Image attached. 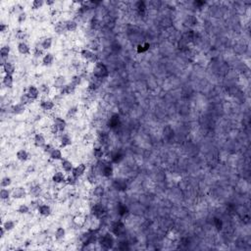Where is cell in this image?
<instances>
[{"label":"cell","instance_id":"cell-1","mask_svg":"<svg viewBox=\"0 0 251 251\" xmlns=\"http://www.w3.org/2000/svg\"><path fill=\"white\" fill-rule=\"evenodd\" d=\"M92 75L93 77H95L96 79H105L109 76V70L106 67V65L102 62H97L93 67L92 70Z\"/></svg>","mask_w":251,"mask_h":251},{"label":"cell","instance_id":"cell-2","mask_svg":"<svg viewBox=\"0 0 251 251\" xmlns=\"http://www.w3.org/2000/svg\"><path fill=\"white\" fill-rule=\"evenodd\" d=\"M96 170L105 178H110L113 175V167L105 161L98 160L96 164Z\"/></svg>","mask_w":251,"mask_h":251},{"label":"cell","instance_id":"cell-3","mask_svg":"<svg viewBox=\"0 0 251 251\" xmlns=\"http://www.w3.org/2000/svg\"><path fill=\"white\" fill-rule=\"evenodd\" d=\"M98 242H99V244L101 245L102 248L111 249V248H113L114 242L115 241H114V237H113V235L111 234L106 233L98 238Z\"/></svg>","mask_w":251,"mask_h":251},{"label":"cell","instance_id":"cell-4","mask_svg":"<svg viewBox=\"0 0 251 251\" xmlns=\"http://www.w3.org/2000/svg\"><path fill=\"white\" fill-rule=\"evenodd\" d=\"M81 56L89 63H97V55L89 49H82L81 51Z\"/></svg>","mask_w":251,"mask_h":251},{"label":"cell","instance_id":"cell-5","mask_svg":"<svg viewBox=\"0 0 251 251\" xmlns=\"http://www.w3.org/2000/svg\"><path fill=\"white\" fill-rule=\"evenodd\" d=\"M112 233L116 237H121L126 233V227L123 222H115L112 225Z\"/></svg>","mask_w":251,"mask_h":251},{"label":"cell","instance_id":"cell-6","mask_svg":"<svg viewBox=\"0 0 251 251\" xmlns=\"http://www.w3.org/2000/svg\"><path fill=\"white\" fill-rule=\"evenodd\" d=\"M94 231L93 230H89L88 231H85V233H83L81 237V241L82 242L83 245H88L90 244L91 242L93 241L94 239Z\"/></svg>","mask_w":251,"mask_h":251},{"label":"cell","instance_id":"cell-7","mask_svg":"<svg viewBox=\"0 0 251 251\" xmlns=\"http://www.w3.org/2000/svg\"><path fill=\"white\" fill-rule=\"evenodd\" d=\"M91 214L95 217V218L100 219L106 214V211H105V209L102 205L95 204V205H93L92 208H91Z\"/></svg>","mask_w":251,"mask_h":251},{"label":"cell","instance_id":"cell-8","mask_svg":"<svg viewBox=\"0 0 251 251\" xmlns=\"http://www.w3.org/2000/svg\"><path fill=\"white\" fill-rule=\"evenodd\" d=\"M85 171H86V166L82 163V164H79L78 166L74 167L73 171H72V175L79 178H81L82 175H85Z\"/></svg>","mask_w":251,"mask_h":251},{"label":"cell","instance_id":"cell-9","mask_svg":"<svg viewBox=\"0 0 251 251\" xmlns=\"http://www.w3.org/2000/svg\"><path fill=\"white\" fill-rule=\"evenodd\" d=\"M55 107V102L52 99H42L40 101V108L44 110V111H51V110Z\"/></svg>","mask_w":251,"mask_h":251},{"label":"cell","instance_id":"cell-10","mask_svg":"<svg viewBox=\"0 0 251 251\" xmlns=\"http://www.w3.org/2000/svg\"><path fill=\"white\" fill-rule=\"evenodd\" d=\"M26 196V191L24 187H22V186L16 187L12 191V197L14 199H22V198H25Z\"/></svg>","mask_w":251,"mask_h":251},{"label":"cell","instance_id":"cell-11","mask_svg":"<svg viewBox=\"0 0 251 251\" xmlns=\"http://www.w3.org/2000/svg\"><path fill=\"white\" fill-rule=\"evenodd\" d=\"M53 125L55 126V127L58 129L59 132H63L65 131V129L67 127V123L66 121L63 119V118H60V117H56L54 119V122H53Z\"/></svg>","mask_w":251,"mask_h":251},{"label":"cell","instance_id":"cell-12","mask_svg":"<svg viewBox=\"0 0 251 251\" xmlns=\"http://www.w3.org/2000/svg\"><path fill=\"white\" fill-rule=\"evenodd\" d=\"M76 91V86H74L72 83H67L65 86H63L60 89V94L61 95H72Z\"/></svg>","mask_w":251,"mask_h":251},{"label":"cell","instance_id":"cell-13","mask_svg":"<svg viewBox=\"0 0 251 251\" xmlns=\"http://www.w3.org/2000/svg\"><path fill=\"white\" fill-rule=\"evenodd\" d=\"M33 143L35 145L39 148H43L46 144V139H45L44 135L41 134H36L33 138Z\"/></svg>","mask_w":251,"mask_h":251},{"label":"cell","instance_id":"cell-14","mask_svg":"<svg viewBox=\"0 0 251 251\" xmlns=\"http://www.w3.org/2000/svg\"><path fill=\"white\" fill-rule=\"evenodd\" d=\"M26 93L29 94V97L32 98L33 100H36L37 98L39 97L40 91H39V89L37 88L36 86H35V85H30V86H29V88H28V91H26Z\"/></svg>","mask_w":251,"mask_h":251},{"label":"cell","instance_id":"cell-15","mask_svg":"<svg viewBox=\"0 0 251 251\" xmlns=\"http://www.w3.org/2000/svg\"><path fill=\"white\" fill-rule=\"evenodd\" d=\"M66 85H67L66 78L64 77V76H58V77L54 79V82H53V86L57 89H61Z\"/></svg>","mask_w":251,"mask_h":251},{"label":"cell","instance_id":"cell-16","mask_svg":"<svg viewBox=\"0 0 251 251\" xmlns=\"http://www.w3.org/2000/svg\"><path fill=\"white\" fill-rule=\"evenodd\" d=\"M11 111H12L14 115H22V114H24L26 112V105L22 103H17L12 106Z\"/></svg>","mask_w":251,"mask_h":251},{"label":"cell","instance_id":"cell-17","mask_svg":"<svg viewBox=\"0 0 251 251\" xmlns=\"http://www.w3.org/2000/svg\"><path fill=\"white\" fill-rule=\"evenodd\" d=\"M59 141H60V146L65 148V147L70 146L72 144V138L67 134H63L60 135Z\"/></svg>","mask_w":251,"mask_h":251},{"label":"cell","instance_id":"cell-18","mask_svg":"<svg viewBox=\"0 0 251 251\" xmlns=\"http://www.w3.org/2000/svg\"><path fill=\"white\" fill-rule=\"evenodd\" d=\"M3 68V71H4L5 75H12L15 73V71H16V67L12 63V62H8V61H6V63L4 65L2 66Z\"/></svg>","mask_w":251,"mask_h":251},{"label":"cell","instance_id":"cell-19","mask_svg":"<svg viewBox=\"0 0 251 251\" xmlns=\"http://www.w3.org/2000/svg\"><path fill=\"white\" fill-rule=\"evenodd\" d=\"M54 30H55L56 33H58V35H63V33L67 30L66 22H63V21L57 22L55 24V26H54Z\"/></svg>","mask_w":251,"mask_h":251},{"label":"cell","instance_id":"cell-20","mask_svg":"<svg viewBox=\"0 0 251 251\" xmlns=\"http://www.w3.org/2000/svg\"><path fill=\"white\" fill-rule=\"evenodd\" d=\"M37 211H39V214L43 217H48L51 214V208L47 204H41L39 208L37 209Z\"/></svg>","mask_w":251,"mask_h":251},{"label":"cell","instance_id":"cell-21","mask_svg":"<svg viewBox=\"0 0 251 251\" xmlns=\"http://www.w3.org/2000/svg\"><path fill=\"white\" fill-rule=\"evenodd\" d=\"M61 167H62L64 172H66V173H72V171L74 169L73 163L69 160H67V159L62 160V162H61Z\"/></svg>","mask_w":251,"mask_h":251},{"label":"cell","instance_id":"cell-22","mask_svg":"<svg viewBox=\"0 0 251 251\" xmlns=\"http://www.w3.org/2000/svg\"><path fill=\"white\" fill-rule=\"evenodd\" d=\"M18 51H19L20 54L28 55L30 53V48L26 42H20L18 44Z\"/></svg>","mask_w":251,"mask_h":251},{"label":"cell","instance_id":"cell-23","mask_svg":"<svg viewBox=\"0 0 251 251\" xmlns=\"http://www.w3.org/2000/svg\"><path fill=\"white\" fill-rule=\"evenodd\" d=\"M52 181L55 182V184H62V182L66 181V177L62 172H57L53 175L52 177Z\"/></svg>","mask_w":251,"mask_h":251},{"label":"cell","instance_id":"cell-24","mask_svg":"<svg viewBox=\"0 0 251 251\" xmlns=\"http://www.w3.org/2000/svg\"><path fill=\"white\" fill-rule=\"evenodd\" d=\"M120 125V118L118 115H113L111 118H110V120L108 122V126L109 128L111 129H115L118 128V126Z\"/></svg>","mask_w":251,"mask_h":251},{"label":"cell","instance_id":"cell-25","mask_svg":"<svg viewBox=\"0 0 251 251\" xmlns=\"http://www.w3.org/2000/svg\"><path fill=\"white\" fill-rule=\"evenodd\" d=\"M53 61H54V56H53L51 53H46L43 57H42V64L44 66H51Z\"/></svg>","mask_w":251,"mask_h":251},{"label":"cell","instance_id":"cell-26","mask_svg":"<svg viewBox=\"0 0 251 251\" xmlns=\"http://www.w3.org/2000/svg\"><path fill=\"white\" fill-rule=\"evenodd\" d=\"M16 157L18 160L25 162L29 159V153H28V151H26L25 149H20L16 153Z\"/></svg>","mask_w":251,"mask_h":251},{"label":"cell","instance_id":"cell-27","mask_svg":"<svg viewBox=\"0 0 251 251\" xmlns=\"http://www.w3.org/2000/svg\"><path fill=\"white\" fill-rule=\"evenodd\" d=\"M14 83V78L12 75H5L3 78V85H4L7 88H11L13 86Z\"/></svg>","mask_w":251,"mask_h":251},{"label":"cell","instance_id":"cell-28","mask_svg":"<svg viewBox=\"0 0 251 251\" xmlns=\"http://www.w3.org/2000/svg\"><path fill=\"white\" fill-rule=\"evenodd\" d=\"M135 8L136 11H138V13L139 15H144L146 12V5H145V2L143 1H138L135 3Z\"/></svg>","mask_w":251,"mask_h":251},{"label":"cell","instance_id":"cell-29","mask_svg":"<svg viewBox=\"0 0 251 251\" xmlns=\"http://www.w3.org/2000/svg\"><path fill=\"white\" fill-rule=\"evenodd\" d=\"M49 156H50L52 160H62V152H61L60 149H57V148H54L51 153L49 154Z\"/></svg>","mask_w":251,"mask_h":251},{"label":"cell","instance_id":"cell-30","mask_svg":"<svg viewBox=\"0 0 251 251\" xmlns=\"http://www.w3.org/2000/svg\"><path fill=\"white\" fill-rule=\"evenodd\" d=\"M66 28L68 32H75L78 29V23L74 20H68L66 21Z\"/></svg>","mask_w":251,"mask_h":251},{"label":"cell","instance_id":"cell-31","mask_svg":"<svg viewBox=\"0 0 251 251\" xmlns=\"http://www.w3.org/2000/svg\"><path fill=\"white\" fill-rule=\"evenodd\" d=\"M66 235V231L64 228H58L56 231H55V239L56 240H61V239H63L65 237Z\"/></svg>","mask_w":251,"mask_h":251},{"label":"cell","instance_id":"cell-32","mask_svg":"<svg viewBox=\"0 0 251 251\" xmlns=\"http://www.w3.org/2000/svg\"><path fill=\"white\" fill-rule=\"evenodd\" d=\"M103 155H104V152H103V149H102L101 147H94L93 148V156L95 157V159H97V160H102Z\"/></svg>","mask_w":251,"mask_h":251},{"label":"cell","instance_id":"cell-33","mask_svg":"<svg viewBox=\"0 0 251 251\" xmlns=\"http://www.w3.org/2000/svg\"><path fill=\"white\" fill-rule=\"evenodd\" d=\"M29 193H30V195L33 196V197H39L40 195V193H41V187L39 185H33L30 187L29 189Z\"/></svg>","mask_w":251,"mask_h":251},{"label":"cell","instance_id":"cell-34","mask_svg":"<svg viewBox=\"0 0 251 251\" xmlns=\"http://www.w3.org/2000/svg\"><path fill=\"white\" fill-rule=\"evenodd\" d=\"M40 45L44 50H48V49H50L52 46V39L51 37H46V39H44L42 41H41Z\"/></svg>","mask_w":251,"mask_h":251},{"label":"cell","instance_id":"cell-35","mask_svg":"<svg viewBox=\"0 0 251 251\" xmlns=\"http://www.w3.org/2000/svg\"><path fill=\"white\" fill-rule=\"evenodd\" d=\"M104 187L102 185H96L93 188V195L95 197H102L104 195Z\"/></svg>","mask_w":251,"mask_h":251},{"label":"cell","instance_id":"cell-36","mask_svg":"<svg viewBox=\"0 0 251 251\" xmlns=\"http://www.w3.org/2000/svg\"><path fill=\"white\" fill-rule=\"evenodd\" d=\"M15 36H16L17 39L21 40V42H24V40L26 37V33L24 29H17L16 33H15Z\"/></svg>","mask_w":251,"mask_h":251},{"label":"cell","instance_id":"cell-37","mask_svg":"<svg viewBox=\"0 0 251 251\" xmlns=\"http://www.w3.org/2000/svg\"><path fill=\"white\" fill-rule=\"evenodd\" d=\"M2 227L4 228L6 231H12L15 227H16V223H15L14 221H12V220H7V221L3 224Z\"/></svg>","mask_w":251,"mask_h":251},{"label":"cell","instance_id":"cell-38","mask_svg":"<svg viewBox=\"0 0 251 251\" xmlns=\"http://www.w3.org/2000/svg\"><path fill=\"white\" fill-rule=\"evenodd\" d=\"M33 101V100L29 97V95L28 93L22 94L21 97H20V103L24 104V105H28V104H29V103H32Z\"/></svg>","mask_w":251,"mask_h":251},{"label":"cell","instance_id":"cell-39","mask_svg":"<svg viewBox=\"0 0 251 251\" xmlns=\"http://www.w3.org/2000/svg\"><path fill=\"white\" fill-rule=\"evenodd\" d=\"M82 76H79V75H74L73 77H72L71 79V83L74 86H79V85L82 83Z\"/></svg>","mask_w":251,"mask_h":251},{"label":"cell","instance_id":"cell-40","mask_svg":"<svg viewBox=\"0 0 251 251\" xmlns=\"http://www.w3.org/2000/svg\"><path fill=\"white\" fill-rule=\"evenodd\" d=\"M114 186H115V188L119 189V191H124L127 187V184L123 180H115V181H114Z\"/></svg>","mask_w":251,"mask_h":251},{"label":"cell","instance_id":"cell-41","mask_svg":"<svg viewBox=\"0 0 251 251\" xmlns=\"http://www.w3.org/2000/svg\"><path fill=\"white\" fill-rule=\"evenodd\" d=\"M10 50H11L10 47L7 46V45L1 47V49H0V56H1V59H6L10 54Z\"/></svg>","mask_w":251,"mask_h":251},{"label":"cell","instance_id":"cell-42","mask_svg":"<svg viewBox=\"0 0 251 251\" xmlns=\"http://www.w3.org/2000/svg\"><path fill=\"white\" fill-rule=\"evenodd\" d=\"M10 196H12V195H11L10 191L7 188H2L1 191H0V198L2 200H9Z\"/></svg>","mask_w":251,"mask_h":251},{"label":"cell","instance_id":"cell-43","mask_svg":"<svg viewBox=\"0 0 251 251\" xmlns=\"http://www.w3.org/2000/svg\"><path fill=\"white\" fill-rule=\"evenodd\" d=\"M33 55H35L36 58H39V57H41L42 55H45L44 54V49L41 47V45H40V46H36L35 47V50H33Z\"/></svg>","mask_w":251,"mask_h":251},{"label":"cell","instance_id":"cell-44","mask_svg":"<svg viewBox=\"0 0 251 251\" xmlns=\"http://www.w3.org/2000/svg\"><path fill=\"white\" fill-rule=\"evenodd\" d=\"M39 91L40 93H42L43 95H48L49 92H50V87L47 85V83H42L39 86Z\"/></svg>","mask_w":251,"mask_h":251},{"label":"cell","instance_id":"cell-45","mask_svg":"<svg viewBox=\"0 0 251 251\" xmlns=\"http://www.w3.org/2000/svg\"><path fill=\"white\" fill-rule=\"evenodd\" d=\"M122 159H123V154H121L120 152H114V153L111 155V160L114 163H119Z\"/></svg>","mask_w":251,"mask_h":251},{"label":"cell","instance_id":"cell-46","mask_svg":"<svg viewBox=\"0 0 251 251\" xmlns=\"http://www.w3.org/2000/svg\"><path fill=\"white\" fill-rule=\"evenodd\" d=\"M29 206H28V205H26V204H21L20 206H19L18 208V213L19 214H23V215H25V214H28V213L29 212Z\"/></svg>","mask_w":251,"mask_h":251},{"label":"cell","instance_id":"cell-47","mask_svg":"<svg viewBox=\"0 0 251 251\" xmlns=\"http://www.w3.org/2000/svg\"><path fill=\"white\" fill-rule=\"evenodd\" d=\"M78 112H79L78 107H72V108H70L69 110H68L67 117L70 118V119H73V118H75L76 116H77Z\"/></svg>","mask_w":251,"mask_h":251},{"label":"cell","instance_id":"cell-48","mask_svg":"<svg viewBox=\"0 0 251 251\" xmlns=\"http://www.w3.org/2000/svg\"><path fill=\"white\" fill-rule=\"evenodd\" d=\"M44 3L45 2L43 1V0H33V3H32V8L33 10H37V9L41 8V7L43 6Z\"/></svg>","mask_w":251,"mask_h":251},{"label":"cell","instance_id":"cell-49","mask_svg":"<svg viewBox=\"0 0 251 251\" xmlns=\"http://www.w3.org/2000/svg\"><path fill=\"white\" fill-rule=\"evenodd\" d=\"M174 135V130L170 126H167V127L164 129V136L167 138H171Z\"/></svg>","mask_w":251,"mask_h":251},{"label":"cell","instance_id":"cell-50","mask_svg":"<svg viewBox=\"0 0 251 251\" xmlns=\"http://www.w3.org/2000/svg\"><path fill=\"white\" fill-rule=\"evenodd\" d=\"M41 205L40 201L39 199H35V200H32L29 203V208L32 209V210H37V209L39 208V206Z\"/></svg>","mask_w":251,"mask_h":251},{"label":"cell","instance_id":"cell-51","mask_svg":"<svg viewBox=\"0 0 251 251\" xmlns=\"http://www.w3.org/2000/svg\"><path fill=\"white\" fill-rule=\"evenodd\" d=\"M78 180H79L78 178H76L75 176H73V175H71V176L66 178V182L69 185H75V184H77Z\"/></svg>","mask_w":251,"mask_h":251},{"label":"cell","instance_id":"cell-52","mask_svg":"<svg viewBox=\"0 0 251 251\" xmlns=\"http://www.w3.org/2000/svg\"><path fill=\"white\" fill-rule=\"evenodd\" d=\"M99 140H100V143L102 144V145H105V144H107V142L109 141L108 135L106 134V132H101L100 135H99Z\"/></svg>","mask_w":251,"mask_h":251},{"label":"cell","instance_id":"cell-53","mask_svg":"<svg viewBox=\"0 0 251 251\" xmlns=\"http://www.w3.org/2000/svg\"><path fill=\"white\" fill-rule=\"evenodd\" d=\"M86 218L85 217H83V216H77V217H75V219H74V222L77 224L78 226H82L83 224L85 223V220Z\"/></svg>","mask_w":251,"mask_h":251},{"label":"cell","instance_id":"cell-54","mask_svg":"<svg viewBox=\"0 0 251 251\" xmlns=\"http://www.w3.org/2000/svg\"><path fill=\"white\" fill-rule=\"evenodd\" d=\"M12 184V180L9 177H4L1 181V186L2 187H8Z\"/></svg>","mask_w":251,"mask_h":251},{"label":"cell","instance_id":"cell-55","mask_svg":"<svg viewBox=\"0 0 251 251\" xmlns=\"http://www.w3.org/2000/svg\"><path fill=\"white\" fill-rule=\"evenodd\" d=\"M119 214L121 216H127L129 214V210L128 208L125 206V205H120L119 206Z\"/></svg>","mask_w":251,"mask_h":251},{"label":"cell","instance_id":"cell-56","mask_svg":"<svg viewBox=\"0 0 251 251\" xmlns=\"http://www.w3.org/2000/svg\"><path fill=\"white\" fill-rule=\"evenodd\" d=\"M13 11L15 13H17L18 15L24 12V6L21 4H16L15 6H13Z\"/></svg>","mask_w":251,"mask_h":251},{"label":"cell","instance_id":"cell-57","mask_svg":"<svg viewBox=\"0 0 251 251\" xmlns=\"http://www.w3.org/2000/svg\"><path fill=\"white\" fill-rule=\"evenodd\" d=\"M87 181H88L90 184H94L96 181V176L93 172H90L88 175H87Z\"/></svg>","mask_w":251,"mask_h":251},{"label":"cell","instance_id":"cell-58","mask_svg":"<svg viewBox=\"0 0 251 251\" xmlns=\"http://www.w3.org/2000/svg\"><path fill=\"white\" fill-rule=\"evenodd\" d=\"M17 20H18L19 23H20V24H23V23H24L26 20V12H23L21 14H19L18 17H17Z\"/></svg>","mask_w":251,"mask_h":251},{"label":"cell","instance_id":"cell-59","mask_svg":"<svg viewBox=\"0 0 251 251\" xmlns=\"http://www.w3.org/2000/svg\"><path fill=\"white\" fill-rule=\"evenodd\" d=\"M53 149H54V147H53L51 144H45V146L43 147V151L47 154H50Z\"/></svg>","mask_w":251,"mask_h":251},{"label":"cell","instance_id":"cell-60","mask_svg":"<svg viewBox=\"0 0 251 251\" xmlns=\"http://www.w3.org/2000/svg\"><path fill=\"white\" fill-rule=\"evenodd\" d=\"M85 140H86L85 142H92L93 140H94V138H93V135H91V134H86L85 135Z\"/></svg>","mask_w":251,"mask_h":251},{"label":"cell","instance_id":"cell-61","mask_svg":"<svg viewBox=\"0 0 251 251\" xmlns=\"http://www.w3.org/2000/svg\"><path fill=\"white\" fill-rule=\"evenodd\" d=\"M7 29H8V25L4 24V23H1V24H0V32L5 33Z\"/></svg>","mask_w":251,"mask_h":251},{"label":"cell","instance_id":"cell-62","mask_svg":"<svg viewBox=\"0 0 251 251\" xmlns=\"http://www.w3.org/2000/svg\"><path fill=\"white\" fill-rule=\"evenodd\" d=\"M215 224H216V228L218 230H221L222 229V225H223V224H222V222L220 221L219 219H215Z\"/></svg>","mask_w":251,"mask_h":251},{"label":"cell","instance_id":"cell-63","mask_svg":"<svg viewBox=\"0 0 251 251\" xmlns=\"http://www.w3.org/2000/svg\"><path fill=\"white\" fill-rule=\"evenodd\" d=\"M45 4L47 6H52L55 4V1H53V0H47V1H45Z\"/></svg>","mask_w":251,"mask_h":251},{"label":"cell","instance_id":"cell-64","mask_svg":"<svg viewBox=\"0 0 251 251\" xmlns=\"http://www.w3.org/2000/svg\"><path fill=\"white\" fill-rule=\"evenodd\" d=\"M33 171H35V167H33V166H29L28 171H26V173H33Z\"/></svg>","mask_w":251,"mask_h":251}]
</instances>
